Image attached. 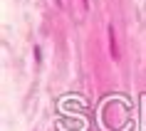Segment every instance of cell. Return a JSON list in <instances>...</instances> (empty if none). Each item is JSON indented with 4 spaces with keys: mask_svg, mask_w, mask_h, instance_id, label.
Masks as SVG:
<instances>
[{
    "mask_svg": "<svg viewBox=\"0 0 146 131\" xmlns=\"http://www.w3.org/2000/svg\"><path fill=\"white\" fill-rule=\"evenodd\" d=\"M82 3H84V8H89V0H82Z\"/></svg>",
    "mask_w": 146,
    "mask_h": 131,
    "instance_id": "2",
    "label": "cell"
},
{
    "mask_svg": "<svg viewBox=\"0 0 146 131\" xmlns=\"http://www.w3.org/2000/svg\"><path fill=\"white\" fill-rule=\"evenodd\" d=\"M109 45H111V54L116 57V45H114V27H109Z\"/></svg>",
    "mask_w": 146,
    "mask_h": 131,
    "instance_id": "1",
    "label": "cell"
}]
</instances>
